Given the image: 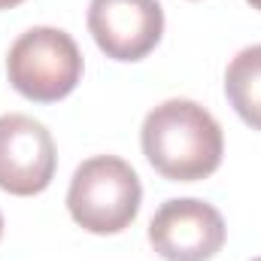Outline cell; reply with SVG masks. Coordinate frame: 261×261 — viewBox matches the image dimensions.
I'll use <instances>...</instances> for the list:
<instances>
[{"mask_svg": "<svg viewBox=\"0 0 261 261\" xmlns=\"http://www.w3.org/2000/svg\"><path fill=\"white\" fill-rule=\"evenodd\" d=\"M146 161L170 182H197L219 170L225 137L219 122L195 100L158 103L140 130Z\"/></svg>", "mask_w": 261, "mask_h": 261, "instance_id": "obj_1", "label": "cell"}, {"mask_svg": "<svg viewBox=\"0 0 261 261\" xmlns=\"http://www.w3.org/2000/svg\"><path fill=\"white\" fill-rule=\"evenodd\" d=\"M143 186L137 170L116 155L82 161L70 179L67 210L88 234H119L140 213Z\"/></svg>", "mask_w": 261, "mask_h": 261, "instance_id": "obj_2", "label": "cell"}, {"mask_svg": "<svg viewBox=\"0 0 261 261\" xmlns=\"http://www.w3.org/2000/svg\"><path fill=\"white\" fill-rule=\"evenodd\" d=\"M6 76L21 97L58 103L82 79V52L61 28H31L9 46Z\"/></svg>", "mask_w": 261, "mask_h": 261, "instance_id": "obj_3", "label": "cell"}, {"mask_svg": "<svg viewBox=\"0 0 261 261\" xmlns=\"http://www.w3.org/2000/svg\"><path fill=\"white\" fill-rule=\"evenodd\" d=\"M58 152L49 128L31 116H0V189L6 195L31 197L52 186Z\"/></svg>", "mask_w": 261, "mask_h": 261, "instance_id": "obj_4", "label": "cell"}, {"mask_svg": "<svg viewBox=\"0 0 261 261\" xmlns=\"http://www.w3.org/2000/svg\"><path fill=\"white\" fill-rule=\"evenodd\" d=\"M222 213L197 197H173L149 222V243L164 261H210L225 246Z\"/></svg>", "mask_w": 261, "mask_h": 261, "instance_id": "obj_5", "label": "cell"}, {"mask_svg": "<svg viewBox=\"0 0 261 261\" xmlns=\"http://www.w3.org/2000/svg\"><path fill=\"white\" fill-rule=\"evenodd\" d=\"M88 31L97 49L113 61H143L164 34L158 0H91Z\"/></svg>", "mask_w": 261, "mask_h": 261, "instance_id": "obj_6", "label": "cell"}, {"mask_svg": "<svg viewBox=\"0 0 261 261\" xmlns=\"http://www.w3.org/2000/svg\"><path fill=\"white\" fill-rule=\"evenodd\" d=\"M225 94L234 113L252 130H261V46H249L225 70Z\"/></svg>", "mask_w": 261, "mask_h": 261, "instance_id": "obj_7", "label": "cell"}, {"mask_svg": "<svg viewBox=\"0 0 261 261\" xmlns=\"http://www.w3.org/2000/svg\"><path fill=\"white\" fill-rule=\"evenodd\" d=\"M18 3H24V0H0V9H12V6H18Z\"/></svg>", "mask_w": 261, "mask_h": 261, "instance_id": "obj_8", "label": "cell"}, {"mask_svg": "<svg viewBox=\"0 0 261 261\" xmlns=\"http://www.w3.org/2000/svg\"><path fill=\"white\" fill-rule=\"evenodd\" d=\"M246 3H249L252 9H258V12H261V0H246Z\"/></svg>", "mask_w": 261, "mask_h": 261, "instance_id": "obj_9", "label": "cell"}, {"mask_svg": "<svg viewBox=\"0 0 261 261\" xmlns=\"http://www.w3.org/2000/svg\"><path fill=\"white\" fill-rule=\"evenodd\" d=\"M0 237H3V216H0Z\"/></svg>", "mask_w": 261, "mask_h": 261, "instance_id": "obj_10", "label": "cell"}, {"mask_svg": "<svg viewBox=\"0 0 261 261\" xmlns=\"http://www.w3.org/2000/svg\"><path fill=\"white\" fill-rule=\"evenodd\" d=\"M255 261H261V258H255Z\"/></svg>", "mask_w": 261, "mask_h": 261, "instance_id": "obj_11", "label": "cell"}]
</instances>
